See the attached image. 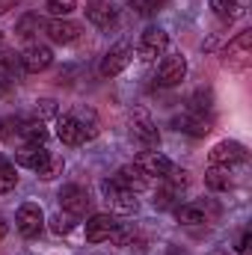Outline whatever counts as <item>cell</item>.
Here are the masks:
<instances>
[{"label": "cell", "mask_w": 252, "mask_h": 255, "mask_svg": "<svg viewBox=\"0 0 252 255\" xmlns=\"http://www.w3.org/2000/svg\"><path fill=\"white\" fill-rule=\"evenodd\" d=\"M223 60H226V65H229V68H235V71L250 68V63H252V30L238 33V36L226 45Z\"/></svg>", "instance_id": "6da1fadb"}, {"label": "cell", "mask_w": 252, "mask_h": 255, "mask_svg": "<svg viewBox=\"0 0 252 255\" xmlns=\"http://www.w3.org/2000/svg\"><path fill=\"white\" fill-rule=\"evenodd\" d=\"M101 193H104V202H107L116 214H133V211H136V193H130L127 187H122L116 178L101 181Z\"/></svg>", "instance_id": "7a4b0ae2"}, {"label": "cell", "mask_w": 252, "mask_h": 255, "mask_svg": "<svg viewBox=\"0 0 252 255\" xmlns=\"http://www.w3.org/2000/svg\"><path fill=\"white\" fill-rule=\"evenodd\" d=\"M133 60V48L127 45V42H119V45H113L104 57H101V65H98V71H101V77H116V74H122L127 65Z\"/></svg>", "instance_id": "3957f363"}, {"label": "cell", "mask_w": 252, "mask_h": 255, "mask_svg": "<svg viewBox=\"0 0 252 255\" xmlns=\"http://www.w3.org/2000/svg\"><path fill=\"white\" fill-rule=\"evenodd\" d=\"M57 199H60L63 211H65V214H71V217H86V214H89V208H92L89 190H83L80 184H65Z\"/></svg>", "instance_id": "277c9868"}, {"label": "cell", "mask_w": 252, "mask_h": 255, "mask_svg": "<svg viewBox=\"0 0 252 255\" xmlns=\"http://www.w3.org/2000/svg\"><path fill=\"white\" fill-rule=\"evenodd\" d=\"M51 65H54V51H51L48 45L33 42V45H27V48L21 51V68L30 71V74H39V71H45V68H51Z\"/></svg>", "instance_id": "5b68a950"}, {"label": "cell", "mask_w": 252, "mask_h": 255, "mask_svg": "<svg viewBox=\"0 0 252 255\" xmlns=\"http://www.w3.org/2000/svg\"><path fill=\"white\" fill-rule=\"evenodd\" d=\"M247 160V145L238 139H223L211 148V163L214 166H235Z\"/></svg>", "instance_id": "8992f818"}, {"label": "cell", "mask_w": 252, "mask_h": 255, "mask_svg": "<svg viewBox=\"0 0 252 255\" xmlns=\"http://www.w3.org/2000/svg\"><path fill=\"white\" fill-rule=\"evenodd\" d=\"M15 226H18V232H21L24 238H39V232L45 229V214H42V208L33 205V202L21 205V208H18V217H15Z\"/></svg>", "instance_id": "52a82bcc"}, {"label": "cell", "mask_w": 252, "mask_h": 255, "mask_svg": "<svg viewBox=\"0 0 252 255\" xmlns=\"http://www.w3.org/2000/svg\"><path fill=\"white\" fill-rule=\"evenodd\" d=\"M86 21L95 24L98 30H110L119 21V9L113 0H89L86 3Z\"/></svg>", "instance_id": "ba28073f"}, {"label": "cell", "mask_w": 252, "mask_h": 255, "mask_svg": "<svg viewBox=\"0 0 252 255\" xmlns=\"http://www.w3.org/2000/svg\"><path fill=\"white\" fill-rule=\"evenodd\" d=\"M116 229H119V220L113 214H95L86 223V241L89 244H104L116 235Z\"/></svg>", "instance_id": "9c48e42d"}, {"label": "cell", "mask_w": 252, "mask_h": 255, "mask_svg": "<svg viewBox=\"0 0 252 255\" xmlns=\"http://www.w3.org/2000/svg\"><path fill=\"white\" fill-rule=\"evenodd\" d=\"M148 178H163L166 172H169V157L163 154V151H154V148H142L139 154H136V160H133Z\"/></svg>", "instance_id": "30bf717a"}, {"label": "cell", "mask_w": 252, "mask_h": 255, "mask_svg": "<svg viewBox=\"0 0 252 255\" xmlns=\"http://www.w3.org/2000/svg\"><path fill=\"white\" fill-rule=\"evenodd\" d=\"M184 77H187V60L181 54H169L157 68V83L160 86H178Z\"/></svg>", "instance_id": "8fae6325"}, {"label": "cell", "mask_w": 252, "mask_h": 255, "mask_svg": "<svg viewBox=\"0 0 252 255\" xmlns=\"http://www.w3.org/2000/svg\"><path fill=\"white\" fill-rule=\"evenodd\" d=\"M166 45H169L166 30L148 27V30L139 36V57H142V60H154V57H160V54L166 51Z\"/></svg>", "instance_id": "7c38bea8"}, {"label": "cell", "mask_w": 252, "mask_h": 255, "mask_svg": "<svg viewBox=\"0 0 252 255\" xmlns=\"http://www.w3.org/2000/svg\"><path fill=\"white\" fill-rule=\"evenodd\" d=\"M45 33H48V39H51L54 45H71V42H77V36H80V24H74V21H68V18H54V21L45 24Z\"/></svg>", "instance_id": "4fadbf2b"}, {"label": "cell", "mask_w": 252, "mask_h": 255, "mask_svg": "<svg viewBox=\"0 0 252 255\" xmlns=\"http://www.w3.org/2000/svg\"><path fill=\"white\" fill-rule=\"evenodd\" d=\"M172 125L178 128L181 133H190V136H205V133H211V116H205V113H193V110H184L181 116H175V122Z\"/></svg>", "instance_id": "5bb4252c"}, {"label": "cell", "mask_w": 252, "mask_h": 255, "mask_svg": "<svg viewBox=\"0 0 252 255\" xmlns=\"http://www.w3.org/2000/svg\"><path fill=\"white\" fill-rule=\"evenodd\" d=\"M48 148L45 145H36V142H24L18 151H15V163L18 166H24V169H33V172H39L42 166H45V160H48Z\"/></svg>", "instance_id": "9a60e30c"}, {"label": "cell", "mask_w": 252, "mask_h": 255, "mask_svg": "<svg viewBox=\"0 0 252 255\" xmlns=\"http://www.w3.org/2000/svg\"><path fill=\"white\" fill-rule=\"evenodd\" d=\"M122 187H127L130 193H142V190H148V184H151V178L136 166V163H125V166H119V172L113 175Z\"/></svg>", "instance_id": "2e32d148"}, {"label": "cell", "mask_w": 252, "mask_h": 255, "mask_svg": "<svg viewBox=\"0 0 252 255\" xmlns=\"http://www.w3.org/2000/svg\"><path fill=\"white\" fill-rule=\"evenodd\" d=\"M130 136H133L142 148H157V145H160V133H157V128H154L151 119H145V116L130 119Z\"/></svg>", "instance_id": "e0dca14e"}, {"label": "cell", "mask_w": 252, "mask_h": 255, "mask_svg": "<svg viewBox=\"0 0 252 255\" xmlns=\"http://www.w3.org/2000/svg\"><path fill=\"white\" fill-rule=\"evenodd\" d=\"M247 6H250V0H211L214 15H217L220 21H226V24L238 21V18L247 12Z\"/></svg>", "instance_id": "ac0fdd59"}, {"label": "cell", "mask_w": 252, "mask_h": 255, "mask_svg": "<svg viewBox=\"0 0 252 255\" xmlns=\"http://www.w3.org/2000/svg\"><path fill=\"white\" fill-rule=\"evenodd\" d=\"M175 220H178L181 226H205V223H208V208L199 205V202L178 205V208H175Z\"/></svg>", "instance_id": "d6986e66"}, {"label": "cell", "mask_w": 252, "mask_h": 255, "mask_svg": "<svg viewBox=\"0 0 252 255\" xmlns=\"http://www.w3.org/2000/svg\"><path fill=\"white\" fill-rule=\"evenodd\" d=\"M57 136L63 139L65 145H80L86 136H83V130H80V125L74 122V116L71 113H65V116H60L57 119Z\"/></svg>", "instance_id": "ffe728a7"}, {"label": "cell", "mask_w": 252, "mask_h": 255, "mask_svg": "<svg viewBox=\"0 0 252 255\" xmlns=\"http://www.w3.org/2000/svg\"><path fill=\"white\" fill-rule=\"evenodd\" d=\"M71 116H74V122L80 125V130H83V136L86 139H95L98 136V113L92 110V107H77V110H71Z\"/></svg>", "instance_id": "44dd1931"}, {"label": "cell", "mask_w": 252, "mask_h": 255, "mask_svg": "<svg viewBox=\"0 0 252 255\" xmlns=\"http://www.w3.org/2000/svg\"><path fill=\"white\" fill-rule=\"evenodd\" d=\"M18 136H21L24 142L45 145V139H48V128H45V122H39V119H27V122H21V128H18Z\"/></svg>", "instance_id": "7402d4cb"}, {"label": "cell", "mask_w": 252, "mask_h": 255, "mask_svg": "<svg viewBox=\"0 0 252 255\" xmlns=\"http://www.w3.org/2000/svg\"><path fill=\"white\" fill-rule=\"evenodd\" d=\"M205 184L211 187V190L223 193L232 187V175H229V166H211L208 172H205Z\"/></svg>", "instance_id": "603a6c76"}, {"label": "cell", "mask_w": 252, "mask_h": 255, "mask_svg": "<svg viewBox=\"0 0 252 255\" xmlns=\"http://www.w3.org/2000/svg\"><path fill=\"white\" fill-rule=\"evenodd\" d=\"M39 30H45V21H42L36 12H27V15H21L18 27H15V33H18L21 39H30V36H36Z\"/></svg>", "instance_id": "cb8c5ba5"}, {"label": "cell", "mask_w": 252, "mask_h": 255, "mask_svg": "<svg viewBox=\"0 0 252 255\" xmlns=\"http://www.w3.org/2000/svg\"><path fill=\"white\" fill-rule=\"evenodd\" d=\"M187 110L211 116V110H214V95H211V89H199V92H196V95L187 101Z\"/></svg>", "instance_id": "d4e9b609"}, {"label": "cell", "mask_w": 252, "mask_h": 255, "mask_svg": "<svg viewBox=\"0 0 252 255\" xmlns=\"http://www.w3.org/2000/svg\"><path fill=\"white\" fill-rule=\"evenodd\" d=\"M63 166H65V160L60 157V154H48V160H45V166L39 169V178L42 181H51V178H57V175H63Z\"/></svg>", "instance_id": "484cf974"}, {"label": "cell", "mask_w": 252, "mask_h": 255, "mask_svg": "<svg viewBox=\"0 0 252 255\" xmlns=\"http://www.w3.org/2000/svg\"><path fill=\"white\" fill-rule=\"evenodd\" d=\"M0 71H6V74H21L24 68H21V54H15V51H0Z\"/></svg>", "instance_id": "4316f807"}, {"label": "cell", "mask_w": 252, "mask_h": 255, "mask_svg": "<svg viewBox=\"0 0 252 255\" xmlns=\"http://www.w3.org/2000/svg\"><path fill=\"white\" fill-rule=\"evenodd\" d=\"M18 184V175H15V166L9 160L0 157V193H9L12 187Z\"/></svg>", "instance_id": "83f0119b"}, {"label": "cell", "mask_w": 252, "mask_h": 255, "mask_svg": "<svg viewBox=\"0 0 252 255\" xmlns=\"http://www.w3.org/2000/svg\"><path fill=\"white\" fill-rule=\"evenodd\" d=\"M45 9H48L54 18H68V15L77 9V0H48Z\"/></svg>", "instance_id": "f1b7e54d"}, {"label": "cell", "mask_w": 252, "mask_h": 255, "mask_svg": "<svg viewBox=\"0 0 252 255\" xmlns=\"http://www.w3.org/2000/svg\"><path fill=\"white\" fill-rule=\"evenodd\" d=\"M74 220H77V217H71V214H65V211L54 214V217H51V232H54V235H68V232L74 229Z\"/></svg>", "instance_id": "f546056e"}, {"label": "cell", "mask_w": 252, "mask_h": 255, "mask_svg": "<svg viewBox=\"0 0 252 255\" xmlns=\"http://www.w3.org/2000/svg\"><path fill=\"white\" fill-rule=\"evenodd\" d=\"M51 116H57V104H54L51 98H42V101H36V107H33V119L45 122V119H51Z\"/></svg>", "instance_id": "4dcf8cb0"}, {"label": "cell", "mask_w": 252, "mask_h": 255, "mask_svg": "<svg viewBox=\"0 0 252 255\" xmlns=\"http://www.w3.org/2000/svg\"><path fill=\"white\" fill-rule=\"evenodd\" d=\"M181 190H175V187H169V184H163L160 190L154 193V208H172V202H175V196Z\"/></svg>", "instance_id": "1f68e13d"}, {"label": "cell", "mask_w": 252, "mask_h": 255, "mask_svg": "<svg viewBox=\"0 0 252 255\" xmlns=\"http://www.w3.org/2000/svg\"><path fill=\"white\" fill-rule=\"evenodd\" d=\"M18 128H21V119H15V116H0V139L18 136Z\"/></svg>", "instance_id": "d6a6232c"}, {"label": "cell", "mask_w": 252, "mask_h": 255, "mask_svg": "<svg viewBox=\"0 0 252 255\" xmlns=\"http://www.w3.org/2000/svg\"><path fill=\"white\" fill-rule=\"evenodd\" d=\"M163 6H166V0H130V9H136L139 15H151Z\"/></svg>", "instance_id": "836d02e7"}, {"label": "cell", "mask_w": 252, "mask_h": 255, "mask_svg": "<svg viewBox=\"0 0 252 255\" xmlns=\"http://www.w3.org/2000/svg\"><path fill=\"white\" fill-rule=\"evenodd\" d=\"M12 86H15V77L6 74V71H0V98H9L12 95Z\"/></svg>", "instance_id": "e575fe53"}, {"label": "cell", "mask_w": 252, "mask_h": 255, "mask_svg": "<svg viewBox=\"0 0 252 255\" xmlns=\"http://www.w3.org/2000/svg\"><path fill=\"white\" fill-rule=\"evenodd\" d=\"M250 241H252V235L250 232H244L241 241H238V253H247V250H250Z\"/></svg>", "instance_id": "d590c367"}, {"label": "cell", "mask_w": 252, "mask_h": 255, "mask_svg": "<svg viewBox=\"0 0 252 255\" xmlns=\"http://www.w3.org/2000/svg\"><path fill=\"white\" fill-rule=\"evenodd\" d=\"M3 238H6V223L0 220V241H3Z\"/></svg>", "instance_id": "8d00e7d4"}, {"label": "cell", "mask_w": 252, "mask_h": 255, "mask_svg": "<svg viewBox=\"0 0 252 255\" xmlns=\"http://www.w3.org/2000/svg\"><path fill=\"white\" fill-rule=\"evenodd\" d=\"M0 48H3V33H0Z\"/></svg>", "instance_id": "74e56055"}, {"label": "cell", "mask_w": 252, "mask_h": 255, "mask_svg": "<svg viewBox=\"0 0 252 255\" xmlns=\"http://www.w3.org/2000/svg\"><path fill=\"white\" fill-rule=\"evenodd\" d=\"M223 255H229V253H223Z\"/></svg>", "instance_id": "f35d334b"}, {"label": "cell", "mask_w": 252, "mask_h": 255, "mask_svg": "<svg viewBox=\"0 0 252 255\" xmlns=\"http://www.w3.org/2000/svg\"><path fill=\"white\" fill-rule=\"evenodd\" d=\"M0 3H3V0H0Z\"/></svg>", "instance_id": "ab89813d"}]
</instances>
